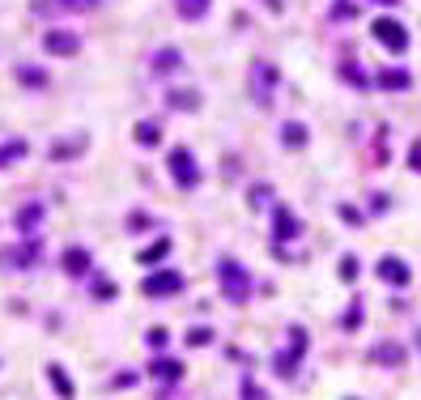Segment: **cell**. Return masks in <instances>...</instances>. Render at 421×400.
I'll use <instances>...</instances> for the list:
<instances>
[{"label": "cell", "instance_id": "d590c367", "mask_svg": "<svg viewBox=\"0 0 421 400\" xmlns=\"http://www.w3.org/2000/svg\"><path fill=\"white\" fill-rule=\"evenodd\" d=\"M413 166H421V141L413 145Z\"/></svg>", "mask_w": 421, "mask_h": 400}, {"label": "cell", "instance_id": "1f68e13d", "mask_svg": "<svg viewBox=\"0 0 421 400\" xmlns=\"http://www.w3.org/2000/svg\"><path fill=\"white\" fill-rule=\"evenodd\" d=\"M94 286H98V298H115V286L107 277H94Z\"/></svg>", "mask_w": 421, "mask_h": 400}, {"label": "cell", "instance_id": "e0dca14e", "mask_svg": "<svg viewBox=\"0 0 421 400\" xmlns=\"http://www.w3.org/2000/svg\"><path fill=\"white\" fill-rule=\"evenodd\" d=\"M379 86L383 90H409V72L404 68H383L379 72Z\"/></svg>", "mask_w": 421, "mask_h": 400}, {"label": "cell", "instance_id": "d6986e66", "mask_svg": "<svg viewBox=\"0 0 421 400\" xmlns=\"http://www.w3.org/2000/svg\"><path fill=\"white\" fill-rule=\"evenodd\" d=\"M47 379H52V383H56V392H60L64 400H72V396H77V392H72V379H68V374H64V370H60L56 362H52V366H47Z\"/></svg>", "mask_w": 421, "mask_h": 400}, {"label": "cell", "instance_id": "44dd1931", "mask_svg": "<svg viewBox=\"0 0 421 400\" xmlns=\"http://www.w3.org/2000/svg\"><path fill=\"white\" fill-rule=\"evenodd\" d=\"M39 217H43V205H26V209L17 213V230H21V234L34 230V226H39Z\"/></svg>", "mask_w": 421, "mask_h": 400}, {"label": "cell", "instance_id": "3957f363", "mask_svg": "<svg viewBox=\"0 0 421 400\" xmlns=\"http://www.w3.org/2000/svg\"><path fill=\"white\" fill-rule=\"evenodd\" d=\"M103 0H34V13L39 17H60V13H94Z\"/></svg>", "mask_w": 421, "mask_h": 400}, {"label": "cell", "instance_id": "d6a6232c", "mask_svg": "<svg viewBox=\"0 0 421 400\" xmlns=\"http://www.w3.org/2000/svg\"><path fill=\"white\" fill-rule=\"evenodd\" d=\"M336 17H340V21L353 17V5H349V0H336Z\"/></svg>", "mask_w": 421, "mask_h": 400}, {"label": "cell", "instance_id": "7402d4cb", "mask_svg": "<svg viewBox=\"0 0 421 400\" xmlns=\"http://www.w3.org/2000/svg\"><path fill=\"white\" fill-rule=\"evenodd\" d=\"M170 107H201V94H196V90H170Z\"/></svg>", "mask_w": 421, "mask_h": 400}, {"label": "cell", "instance_id": "603a6c76", "mask_svg": "<svg viewBox=\"0 0 421 400\" xmlns=\"http://www.w3.org/2000/svg\"><path fill=\"white\" fill-rule=\"evenodd\" d=\"M77 145H81V141H56V145H52V158H56V162H60V158H77V154H81Z\"/></svg>", "mask_w": 421, "mask_h": 400}, {"label": "cell", "instance_id": "5bb4252c", "mask_svg": "<svg viewBox=\"0 0 421 400\" xmlns=\"http://www.w3.org/2000/svg\"><path fill=\"white\" fill-rule=\"evenodd\" d=\"M136 141H141L145 149L158 145V141H162V123H158V119H141V123H136Z\"/></svg>", "mask_w": 421, "mask_h": 400}, {"label": "cell", "instance_id": "4fadbf2b", "mask_svg": "<svg viewBox=\"0 0 421 400\" xmlns=\"http://www.w3.org/2000/svg\"><path fill=\"white\" fill-rule=\"evenodd\" d=\"M154 374L162 383H179V374H183V366L175 362V358H154Z\"/></svg>", "mask_w": 421, "mask_h": 400}, {"label": "cell", "instance_id": "6da1fadb", "mask_svg": "<svg viewBox=\"0 0 421 400\" xmlns=\"http://www.w3.org/2000/svg\"><path fill=\"white\" fill-rule=\"evenodd\" d=\"M217 277H221V294H226L230 303H247V298H251V277H247V268L238 260L226 256L217 264Z\"/></svg>", "mask_w": 421, "mask_h": 400}, {"label": "cell", "instance_id": "ba28073f", "mask_svg": "<svg viewBox=\"0 0 421 400\" xmlns=\"http://www.w3.org/2000/svg\"><path fill=\"white\" fill-rule=\"evenodd\" d=\"M183 290V277H179V272H154V277H145V294H150V298H170V294H179Z\"/></svg>", "mask_w": 421, "mask_h": 400}, {"label": "cell", "instance_id": "d4e9b609", "mask_svg": "<svg viewBox=\"0 0 421 400\" xmlns=\"http://www.w3.org/2000/svg\"><path fill=\"white\" fill-rule=\"evenodd\" d=\"M154 68H162V72L166 68H179V52H158L154 56Z\"/></svg>", "mask_w": 421, "mask_h": 400}, {"label": "cell", "instance_id": "f1b7e54d", "mask_svg": "<svg viewBox=\"0 0 421 400\" xmlns=\"http://www.w3.org/2000/svg\"><path fill=\"white\" fill-rule=\"evenodd\" d=\"M209 341H213L209 328H192V332H187V345H209Z\"/></svg>", "mask_w": 421, "mask_h": 400}, {"label": "cell", "instance_id": "7a4b0ae2", "mask_svg": "<svg viewBox=\"0 0 421 400\" xmlns=\"http://www.w3.org/2000/svg\"><path fill=\"white\" fill-rule=\"evenodd\" d=\"M166 166H170V174H175L179 188H196V183H201V166H196L192 149H170V154H166Z\"/></svg>", "mask_w": 421, "mask_h": 400}, {"label": "cell", "instance_id": "8fae6325", "mask_svg": "<svg viewBox=\"0 0 421 400\" xmlns=\"http://www.w3.org/2000/svg\"><path fill=\"white\" fill-rule=\"evenodd\" d=\"M60 264H64V272H68V277H85V272H90V264H94V256L85 252V247H68Z\"/></svg>", "mask_w": 421, "mask_h": 400}, {"label": "cell", "instance_id": "7c38bea8", "mask_svg": "<svg viewBox=\"0 0 421 400\" xmlns=\"http://www.w3.org/2000/svg\"><path fill=\"white\" fill-rule=\"evenodd\" d=\"M26 154H30V145L21 141V137H13V141H5V145H0V166H13V162H21Z\"/></svg>", "mask_w": 421, "mask_h": 400}, {"label": "cell", "instance_id": "4dcf8cb0", "mask_svg": "<svg viewBox=\"0 0 421 400\" xmlns=\"http://www.w3.org/2000/svg\"><path fill=\"white\" fill-rule=\"evenodd\" d=\"M166 341H170L166 328H154V332H150V345H154V349H166Z\"/></svg>", "mask_w": 421, "mask_h": 400}, {"label": "cell", "instance_id": "2e32d148", "mask_svg": "<svg viewBox=\"0 0 421 400\" xmlns=\"http://www.w3.org/2000/svg\"><path fill=\"white\" fill-rule=\"evenodd\" d=\"M307 137H311V132L302 128V123H294V119H289V123H281V141H285L289 149H302V145H307Z\"/></svg>", "mask_w": 421, "mask_h": 400}, {"label": "cell", "instance_id": "9c48e42d", "mask_svg": "<svg viewBox=\"0 0 421 400\" xmlns=\"http://www.w3.org/2000/svg\"><path fill=\"white\" fill-rule=\"evenodd\" d=\"M43 47H47V52H52V56H77V47H81V39L72 34V30H47Z\"/></svg>", "mask_w": 421, "mask_h": 400}, {"label": "cell", "instance_id": "277c9868", "mask_svg": "<svg viewBox=\"0 0 421 400\" xmlns=\"http://www.w3.org/2000/svg\"><path fill=\"white\" fill-rule=\"evenodd\" d=\"M370 30H375V39L387 47V52H404V47H409V30L396 17H375V26H370Z\"/></svg>", "mask_w": 421, "mask_h": 400}, {"label": "cell", "instance_id": "30bf717a", "mask_svg": "<svg viewBox=\"0 0 421 400\" xmlns=\"http://www.w3.org/2000/svg\"><path fill=\"white\" fill-rule=\"evenodd\" d=\"M379 277H383L387 286H409V277H413V272H409V264H404V260L383 256V260H379Z\"/></svg>", "mask_w": 421, "mask_h": 400}, {"label": "cell", "instance_id": "836d02e7", "mask_svg": "<svg viewBox=\"0 0 421 400\" xmlns=\"http://www.w3.org/2000/svg\"><path fill=\"white\" fill-rule=\"evenodd\" d=\"M264 200H272V192H268V188H256V192H251V205H264Z\"/></svg>", "mask_w": 421, "mask_h": 400}, {"label": "cell", "instance_id": "74e56055", "mask_svg": "<svg viewBox=\"0 0 421 400\" xmlns=\"http://www.w3.org/2000/svg\"><path fill=\"white\" fill-rule=\"evenodd\" d=\"M383 5H396V0H383Z\"/></svg>", "mask_w": 421, "mask_h": 400}, {"label": "cell", "instance_id": "8d00e7d4", "mask_svg": "<svg viewBox=\"0 0 421 400\" xmlns=\"http://www.w3.org/2000/svg\"><path fill=\"white\" fill-rule=\"evenodd\" d=\"M268 5H272V9H277V5H281V0H268Z\"/></svg>", "mask_w": 421, "mask_h": 400}, {"label": "cell", "instance_id": "e575fe53", "mask_svg": "<svg viewBox=\"0 0 421 400\" xmlns=\"http://www.w3.org/2000/svg\"><path fill=\"white\" fill-rule=\"evenodd\" d=\"M132 383H136V374H132V370H128V374H115V388H132Z\"/></svg>", "mask_w": 421, "mask_h": 400}, {"label": "cell", "instance_id": "8992f818", "mask_svg": "<svg viewBox=\"0 0 421 400\" xmlns=\"http://www.w3.org/2000/svg\"><path fill=\"white\" fill-rule=\"evenodd\" d=\"M289 349H285V354L277 358V374H285V379H289V374H294V366H298L302 362V349H307V332L302 328H289Z\"/></svg>", "mask_w": 421, "mask_h": 400}, {"label": "cell", "instance_id": "ac0fdd59", "mask_svg": "<svg viewBox=\"0 0 421 400\" xmlns=\"http://www.w3.org/2000/svg\"><path fill=\"white\" fill-rule=\"evenodd\" d=\"M166 252H170V239L162 234V239H154V243L141 252V264H158V260H166Z\"/></svg>", "mask_w": 421, "mask_h": 400}, {"label": "cell", "instance_id": "cb8c5ba5", "mask_svg": "<svg viewBox=\"0 0 421 400\" xmlns=\"http://www.w3.org/2000/svg\"><path fill=\"white\" fill-rule=\"evenodd\" d=\"M375 362H387V366H391V362H404V349H396V345H379V349H375Z\"/></svg>", "mask_w": 421, "mask_h": 400}, {"label": "cell", "instance_id": "9a60e30c", "mask_svg": "<svg viewBox=\"0 0 421 400\" xmlns=\"http://www.w3.org/2000/svg\"><path fill=\"white\" fill-rule=\"evenodd\" d=\"M175 13H179L183 21H196V17L209 13V0H175Z\"/></svg>", "mask_w": 421, "mask_h": 400}, {"label": "cell", "instance_id": "5b68a950", "mask_svg": "<svg viewBox=\"0 0 421 400\" xmlns=\"http://www.w3.org/2000/svg\"><path fill=\"white\" fill-rule=\"evenodd\" d=\"M251 94H256V103H272V94H277V68L256 60L251 64Z\"/></svg>", "mask_w": 421, "mask_h": 400}, {"label": "cell", "instance_id": "f546056e", "mask_svg": "<svg viewBox=\"0 0 421 400\" xmlns=\"http://www.w3.org/2000/svg\"><path fill=\"white\" fill-rule=\"evenodd\" d=\"M340 217H345V221H349V226H362V213H358L353 205H340Z\"/></svg>", "mask_w": 421, "mask_h": 400}, {"label": "cell", "instance_id": "4316f807", "mask_svg": "<svg viewBox=\"0 0 421 400\" xmlns=\"http://www.w3.org/2000/svg\"><path fill=\"white\" fill-rule=\"evenodd\" d=\"M141 230H150V213H132L128 217V234H141Z\"/></svg>", "mask_w": 421, "mask_h": 400}, {"label": "cell", "instance_id": "83f0119b", "mask_svg": "<svg viewBox=\"0 0 421 400\" xmlns=\"http://www.w3.org/2000/svg\"><path fill=\"white\" fill-rule=\"evenodd\" d=\"M340 277H345V281H353V277H358V260H353V256H345V260H340Z\"/></svg>", "mask_w": 421, "mask_h": 400}, {"label": "cell", "instance_id": "ffe728a7", "mask_svg": "<svg viewBox=\"0 0 421 400\" xmlns=\"http://www.w3.org/2000/svg\"><path fill=\"white\" fill-rule=\"evenodd\" d=\"M17 81H21V86H30V90H43V86H47V72H43V68H30V64H21V68H17Z\"/></svg>", "mask_w": 421, "mask_h": 400}, {"label": "cell", "instance_id": "484cf974", "mask_svg": "<svg viewBox=\"0 0 421 400\" xmlns=\"http://www.w3.org/2000/svg\"><path fill=\"white\" fill-rule=\"evenodd\" d=\"M358 323H362V298H353L349 311H345V328H358Z\"/></svg>", "mask_w": 421, "mask_h": 400}, {"label": "cell", "instance_id": "52a82bcc", "mask_svg": "<svg viewBox=\"0 0 421 400\" xmlns=\"http://www.w3.org/2000/svg\"><path fill=\"white\" fill-rule=\"evenodd\" d=\"M302 230V221L294 217L289 209H272V239H277V256H281V247H285V239H294Z\"/></svg>", "mask_w": 421, "mask_h": 400}]
</instances>
